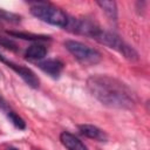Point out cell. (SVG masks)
Listing matches in <instances>:
<instances>
[{
  "label": "cell",
  "mask_w": 150,
  "mask_h": 150,
  "mask_svg": "<svg viewBox=\"0 0 150 150\" xmlns=\"http://www.w3.org/2000/svg\"><path fill=\"white\" fill-rule=\"evenodd\" d=\"M30 13L43 22L64 28L68 22V15L59 7L43 1H35L30 6Z\"/></svg>",
  "instance_id": "cell-2"
},
{
  "label": "cell",
  "mask_w": 150,
  "mask_h": 150,
  "mask_svg": "<svg viewBox=\"0 0 150 150\" xmlns=\"http://www.w3.org/2000/svg\"><path fill=\"white\" fill-rule=\"evenodd\" d=\"M101 9L105 13V15L109 18L110 21H116L117 20V5L115 1H97L96 2Z\"/></svg>",
  "instance_id": "cell-11"
},
{
  "label": "cell",
  "mask_w": 150,
  "mask_h": 150,
  "mask_svg": "<svg viewBox=\"0 0 150 150\" xmlns=\"http://www.w3.org/2000/svg\"><path fill=\"white\" fill-rule=\"evenodd\" d=\"M94 40H96L98 43H101L103 46H107L108 48H111V49L118 52L121 55H123L124 59H127L129 61L135 62V61H138V59H139L138 53L130 45H128L117 34H115L112 32L100 29L98 33L95 35Z\"/></svg>",
  "instance_id": "cell-3"
},
{
  "label": "cell",
  "mask_w": 150,
  "mask_h": 150,
  "mask_svg": "<svg viewBox=\"0 0 150 150\" xmlns=\"http://www.w3.org/2000/svg\"><path fill=\"white\" fill-rule=\"evenodd\" d=\"M64 29H67L74 34L84 35L87 38L94 39L101 28L98 27V25L95 21H93L88 18H70V16H68V22H67Z\"/></svg>",
  "instance_id": "cell-5"
},
{
  "label": "cell",
  "mask_w": 150,
  "mask_h": 150,
  "mask_svg": "<svg viewBox=\"0 0 150 150\" xmlns=\"http://www.w3.org/2000/svg\"><path fill=\"white\" fill-rule=\"evenodd\" d=\"M79 131L88 137V138H91V139H96V141H100V142H105L108 139V136L107 134L101 130L100 128H97L96 125H93V124H81L79 125Z\"/></svg>",
  "instance_id": "cell-8"
},
{
  "label": "cell",
  "mask_w": 150,
  "mask_h": 150,
  "mask_svg": "<svg viewBox=\"0 0 150 150\" xmlns=\"http://www.w3.org/2000/svg\"><path fill=\"white\" fill-rule=\"evenodd\" d=\"M0 21H7L11 23H19L21 21V18L14 13H11V12H7V11H4L0 8Z\"/></svg>",
  "instance_id": "cell-14"
},
{
  "label": "cell",
  "mask_w": 150,
  "mask_h": 150,
  "mask_svg": "<svg viewBox=\"0 0 150 150\" xmlns=\"http://www.w3.org/2000/svg\"><path fill=\"white\" fill-rule=\"evenodd\" d=\"M64 47L83 66H94V64L98 63L102 59L98 50H96L80 41L67 40L64 42Z\"/></svg>",
  "instance_id": "cell-4"
},
{
  "label": "cell",
  "mask_w": 150,
  "mask_h": 150,
  "mask_svg": "<svg viewBox=\"0 0 150 150\" xmlns=\"http://www.w3.org/2000/svg\"><path fill=\"white\" fill-rule=\"evenodd\" d=\"M7 34L11 35V36H15V38H19V39H22V40H29V41H48V40H50V36H47V35H39V34L23 33V32L8 30Z\"/></svg>",
  "instance_id": "cell-12"
},
{
  "label": "cell",
  "mask_w": 150,
  "mask_h": 150,
  "mask_svg": "<svg viewBox=\"0 0 150 150\" xmlns=\"http://www.w3.org/2000/svg\"><path fill=\"white\" fill-rule=\"evenodd\" d=\"M0 61L4 62L5 64H7L8 68L13 69L30 88H33V89L39 88V86H40V80H39V77L35 75V73H34L32 69H29V68H27V67H25V66H21V64H16V63H14V62L7 60L2 54H0Z\"/></svg>",
  "instance_id": "cell-6"
},
{
  "label": "cell",
  "mask_w": 150,
  "mask_h": 150,
  "mask_svg": "<svg viewBox=\"0 0 150 150\" xmlns=\"http://www.w3.org/2000/svg\"><path fill=\"white\" fill-rule=\"evenodd\" d=\"M60 142L67 150H87V146L82 141H80L75 135L63 131L60 135Z\"/></svg>",
  "instance_id": "cell-9"
},
{
  "label": "cell",
  "mask_w": 150,
  "mask_h": 150,
  "mask_svg": "<svg viewBox=\"0 0 150 150\" xmlns=\"http://www.w3.org/2000/svg\"><path fill=\"white\" fill-rule=\"evenodd\" d=\"M0 108L1 109H7V103H6V101L4 100V97L0 95Z\"/></svg>",
  "instance_id": "cell-16"
},
{
  "label": "cell",
  "mask_w": 150,
  "mask_h": 150,
  "mask_svg": "<svg viewBox=\"0 0 150 150\" xmlns=\"http://www.w3.org/2000/svg\"><path fill=\"white\" fill-rule=\"evenodd\" d=\"M89 93L102 104L116 109H134L136 96L122 81L108 75H91L87 80Z\"/></svg>",
  "instance_id": "cell-1"
},
{
  "label": "cell",
  "mask_w": 150,
  "mask_h": 150,
  "mask_svg": "<svg viewBox=\"0 0 150 150\" xmlns=\"http://www.w3.org/2000/svg\"><path fill=\"white\" fill-rule=\"evenodd\" d=\"M7 150H18V149H15V148H8Z\"/></svg>",
  "instance_id": "cell-17"
},
{
  "label": "cell",
  "mask_w": 150,
  "mask_h": 150,
  "mask_svg": "<svg viewBox=\"0 0 150 150\" xmlns=\"http://www.w3.org/2000/svg\"><path fill=\"white\" fill-rule=\"evenodd\" d=\"M25 55L30 60H41L47 55V48L42 43H33L27 48Z\"/></svg>",
  "instance_id": "cell-10"
},
{
  "label": "cell",
  "mask_w": 150,
  "mask_h": 150,
  "mask_svg": "<svg viewBox=\"0 0 150 150\" xmlns=\"http://www.w3.org/2000/svg\"><path fill=\"white\" fill-rule=\"evenodd\" d=\"M38 67L46 74H48L49 76H52L53 79H57L63 69V63L60 60L56 59H49V60H45L42 62L38 63Z\"/></svg>",
  "instance_id": "cell-7"
},
{
  "label": "cell",
  "mask_w": 150,
  "mask_h": 150,
  "mask_svg": "<svg viewBox=\"0 0 150 150\" xmlns=\"http://www.w3.org/2000/svg\"><path fill=\"white\" fill-rule=\"evenodd\" d=\"M7 117H8V120L13 123V125H14L15 128H18V129H20V130H23V129L26 128V122H25L16 112H14V111H12V110H8V111H7Z\"/></svg>",
  "instance_id": "cell-13"
},
{
  "label": "cell",
  "mask_w": 150,
  "mask_h": 150,
  "mask_svg": "<svg viewBox=\"0 0 150 150\" xmlns=\"http://www.w3.org/2000/svg\"><path fill=\"white\" fill-rule=\"evenodd\" d=\"M0 46L1 47H5L7 49H11V50H18V45L14 40L9 39V38H6V36H2L0 35Z\"/></svg>",
  "instance_id": "cell-15"
}]
</instances>
